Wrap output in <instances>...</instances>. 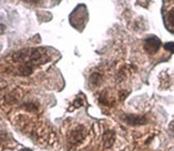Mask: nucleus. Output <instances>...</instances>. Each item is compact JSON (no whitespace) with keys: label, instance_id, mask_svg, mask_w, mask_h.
Here are the masks:
<instances>
[{"label":"nucleus","instance_id":"10","mask_svg":"<svg viewBox=\"0 0 174 151\" xmlns=\"http://www.w3.org/2000/svg\"><path fill=\"white\" fill-rule=\"evenodd\" d=\"M170 130H171V132H172L173 134H174V121L170 124Z\"/></svg>","mask_w":174,"mask_h":151},{"label":"nucleus","instance_id":"3","mask_svg":"<svg viewBox=\"0 0 174 151\" xmlns=\"http://www.w3.org/2000/svg\"><path fill=\"white\" fill-rule=\"evenodd\" d=\"M124 121L129 125H143V124H146L148 119H146L145 116L129 114L124 116Z\"/></svg>","mask_w":174,"mask_h":151},{"label":"nucleus","instance_id":"6","mask_svg":"<svg viewBox=\"0 0 174 151\" xmlns=\"http://www.w3.org/2000/svg\"><path fill=\"white\" fill-rule=\"evenodd\" d=\"M101 76L98 74V73H93L90 77V82L94 86H97V85L101 84Z\"/></svg>","mask_w":174,"mask_h":151},{"label":"nucleus","instance_id":"9","mask_svg":"<svg viewBox=\"0 0 174 151\" xmlns=\"http://www.w3.org/2000/svg\"><path fill=\"white\" fill-rule=\"evenodd\" d=\"M4 32H6V26L2 25V24H0V34L4 33Z\"/></svg>","mask_w":174,"mask_h":151},{"label":"nucleus","instance_id":"5","mask_svg":"<svg viewBox=\"0 0 174 151\" xmlns=\"http://www.w3.org/2000/svg\"><path fill=\"white\" fill-rule=\"evenodd\" d=\"M166 23L170 27H174V9L170 10L166 16Z\"/></svg>","mask_w":174,"mask_h":151},{"label":"nucleus","instance_id":"1","mask_svg":"<svg viewBox=\"0 0 174 151\" xmlns=\"http://www.w3.org/2000/svg\"><path fill=\"white\" fill-rule=\"evenodd\" d=\"M160 46H161V41L156 36H150L144 40V44H143L144 50L150 55L156 54L159 50V48H160Z\"/></svg>","mask_w":174,"mask_h":151},{"label":"nucleus","instance_id":"11","mask_svg":"<svg viewBox=\"0 0 174 151\" xmlns=\"http://www.w3.org/2000/svg\"><path fill=\"white\" fill-rule=\"evenodd\" d=\"M19 151H31V149H27V148H26V149H21Z\"/></svg>","mask_w":174,"mask_h":151},{"label":"nucleus","instance_id":"7","mask_svg":"<svg viewBox=\"0 0 174 151\" xmlns=\"http://www.w3.org/2000/svg\"><path fill=\"white\" fill-rule=\"evenodd\" d=\"M166 50H169L171 53H174V42H169V43H166L163 45Z\"/></svg>","mask_w":174,"mask_h":151},{"label":"nucleus","instance_id":"8","mask_svg":"<svg viewBox=\"0 0 174 151\" xmlns=\"http://www.w3.org/2000/svg\"><path fill=\"white\" fill-rule=\"evenodd\" d=\"M74 105H75V107H80L81 105H82V101L79 100V99H77L75 102H74Z\"/></svg>","mask_w":174,"mask_h":151},{"label":"nucleus","instance_id":"4","mask_svg":"<svg viewBox=\"0 0 174 151\" xmlns=\"http://www.w3.org/2000/svg\"><path fill=\"white\" fill-rule=\"evenodd\" d=\"M115 142V133L111 130L105 131V133L103 134V143L105 148H111Z\"/></svg>","mask_w":174,"mask_h":151},{"label":"nucleus","instance_id":"2","mask_svg":"<svg viewBox=\"0 0 174 151\" xmlns=\"http://www.w3.org/2000/svg\"><path fill=\"white\" fill-rule=\"evenodd\" d=\"M84 137H86V130H84V128L82 125H78V127H76L75 129L69 133L68 140L72 144L77 145L82 142Z\"/></svg>","mask_w":174,"mask_h":151}]
</instances>
